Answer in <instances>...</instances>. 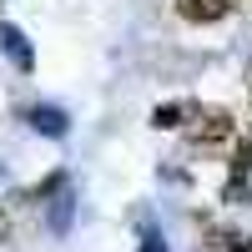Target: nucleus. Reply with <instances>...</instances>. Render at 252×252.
Instances as JSON below:
<instances>
[{
	"label": "nucleus",
	"instance_id": "3",
	"mask_svg": "<svg viewBox=\"0 0 252 252\" xmlns=\"http://www.w3.org/2000/svg\"><path fill=\"white\" fill-rule=\"evenodd\" d=\"M31 126H35V131H46V136H66V131H71V121H66L61 106H35V111H31Z\"/></svg>",
	"mask_w": 252,
	"mask_h": 252
},
{
	"label": "nucleus",
	"instance_id": "7",
	"mask_svg": "<svg viewBox=\"0 0 252 252\" xmlns=\"http://www.w3.org/2000/svg\"><path fill=\"white\" fill-rule=\"evenodd\" d=\"M141 252H166V237L157 232V227H146V232H141Z\"/></svg>",
	"mask_w": 252,
	"mask_h": 252
},
{
	"label": "nucleus",
	"instance_id": "6",
	"mask_svg": "<svg viewBox=\"0 0 252 252\" xmlns=\"http://www.w3.org/2000/svg\"><path fill=\"white\" fill-rule=\"evenodd\" d=\"M182 116H192V106H157L152 126H182Z\"/></svg>",
	"mask_w": 252,
	"mask_h": 252
},
{
	"label": "nucleus",
	"instance_id": "5",
	"mask_svg": "<svg viewBox=\"0 0 252 252\" xmlns=\"http://www.w3.org/2000/svg\"><path fill=\"white\" fill-rule=\"evenodd\" d=\"M71 212H76V197H71V192H61V197L51 202V232H56V237H66V227H71Z\"/></svg>",
	"mask_w": 252,
	"mask_h": 252
},
{
	"label": "nucleus",
	"instance_id": "2",
	"mask_svg": "<svg viewBox=\"0 0 252 252\" xmlns=\"http://www.w3.org/2000/svg\"><path fill=\"white\" fill-rule=\"evenodd\" d=\"M227 10H232V0H177V15L192 20V26H212Z\"/></svg>",
	"mask_w": 252,
	"mask_h": 252
},
{
	"label": "nucleus",
	"instance_id": "4",
	"mask_svg": "<svg viewBox=\"0 0 252 252\" xmlns=\"http://www.w3.org/2000/svg\"><path fill=\"white\" fill-rule=\"evenodd\" d=\"M0 40H5V51H10V61L20 71H31L35 66V56H31V46H26V35H20L15 26H0Z\"/></svg>",
	"mask_w": 252,
	"mask_h": 252
},
{
	"label": "nucleus",
	"instance_id": "1",
	"mask_svg": "<svg viewBox=\"0 0 252 252\" xmlns=\"http://www.w3.org/2000/svg\"><path fill=\"white\" fill-rule=\"evenodd\" d=\"M232 131H237V121L227 116V111H217V106H207V111H192V141H197V146L232 141Z\"/></svg>",
	"mask_w": 252,
	"mask_h": 252
},
{
	"label": "nucleus",
	"instance_id": "8",
	"mask_svg": "<svg viewBox=\"0 0 252 252\" xmlns=\"http://www.w3.org/2000/svg\"><path fill=\"white\" fill-rule=\"evenodd\" d=\"M0 242H5V217H0Z\"/></svg>",
	"mask_w": 252,
	"mask_h": 252
}]
</instances>
